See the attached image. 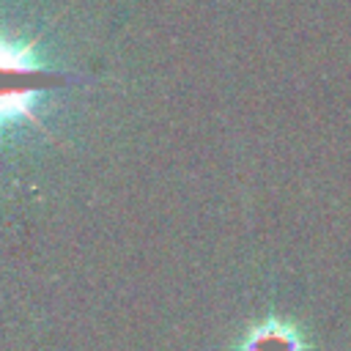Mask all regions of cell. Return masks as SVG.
Wrapping results in <instances>:
<instances>
[{"mask_svg": "<svg viewBox=\"0 0 351 351\" xmlns=\"http://www.w3.org/2000/svg\"><path fill=\"white\" fill-rule=\"evenodd\" d=\"M63 77L69 74L47 66L33 44L0 33V132L22 121L41 129L36 101L47 88L63 82Z\"/></svg>", "mask_w": 351, "mask_h": 351, "instance_id": "cell-1", "label": "cell"}, {"mask_svg": "<svg viewBox=\"0 0 351 351\" xmlns=\"http://www.w3.org/2000/svg\"><path fill=\"white\" fill-rule=\"evenodd\" d=\"M239 351H304V340L288 321L266 318L247 329Z\"/></svg>", "mask_w": 351, "mask_h": 351, "instance_id": "cell-2", "label": "cell"}]
</instances>
